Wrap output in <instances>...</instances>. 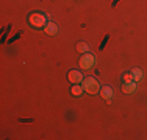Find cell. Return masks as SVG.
<instances>
[{"label":"cell","mask_w":147,"mask_h":140,"mask_svg":"<svg viewBox=\"0 0 147 140\" xmlns=\"http://www.w3.org/2000/svg\"><path fill=\"white\" fill-rule=\"evenodd\" d=\"M83 89L86 90L88 93L91 95H96L97 92H100V84L97 81V78H94V76H86V78H83Z\"/></svg>","instance_id":"6da1fadb"},{"label":"cell","mask_w":147,"mask_h":140,"mask_svg":"<svg viewBox=\"0 0 147 140\" xmlns=\"http://www.w3.org/2000/svg\"><path fill=\"white\" fill-rule=\"evenodd\" d=\"M130 73H131V76H133V81H141V79H142V70L141 69L135 67Z\"/></svg>","instance_id":"ba28073f"},{"label":"cell","mask_w":147,"mask_h":140,"mask_svg":"<svg viewBox=\"0 0 147 140\" xmlns=\"http://www.w3.org/2000/svg\"><path fill=\"white\" fill-rule=\"evenodd\" d=\"M122 92L124 93H133L136 90V81H130V83H124L122 84Z\"/></svg>","instance_id":"52a82bcc"},{"label":"cell","mask_w":147,"mask_h":140,"mask_svg":"<svg viewBox=\"0 0 147 140\" xmlns=\"http://www.w3.org/2000/svg\"><path fill=\"white\" fill-rule=\"evenodd\" d=\"M83 86H78V84H74V86L71 87V93L72 95H75V97H80L83 93Z\"/></svg>","instance_id":"9c48e42d"},{"label":"cell","mask_w":147,"mask_h":140,"mask_svg":"<svg viewBox=\"0 0 147 140\" xmlns=\"http://www.w3.org/2000/svg\"><path fill=\"white\" fill-rule=\"evenodd\" d=\"M77 50H78L80 53H89V45L85 44V42H78V44H77Z\"/></svg>","instance_id":"30bf717a"},{"label":"cell","mask_w":147,"mask_h":140,"mask_svg":"<svg viewBox=\"0 0 147 140\" xmlns=\"http://www.w3.org/2000/svg\"><path fill=\"white\" fill-rule=\"evenodd\" d=\"M100 95L107 103H111V98H113V89H111V86H103L102 89H100Z\"/></svg>","instance_id":"5b68a950"},{"label":"cell","mask_w":147,"mask_h":140,"mask_svg":"<svg viewBox=\"0 0 147 140\" xmlns=\"http://www.w3.org/2000/svg\"><path fill=\"white\" fill-rule=\"evenodd\" d=\"M94 62H96L94 55H91V53H83V56L80 58V61H78V64H80V69L89 70V69H92Z\"/></svg>","instance_id":"3957f363"},{"label":"cell","mask_w":147,"mask_h":140,"mask_svg":"<svg viewBox=\"0 0 147 140\" xmlns=\"http://www.w3.org/2000/svg\"><path fill=\"white\" fill-rule=\"evenodd\" d=\"M122 79H124V83H130V81H133V76H131V73H124V76H122Z\"/></svg>","instance_id":"8fae6325"},{"label":"cell","mask_w":147,"mask_h":140,"mask_svg":"<svg viewBox=\"0 0 147 140\" xmlns=\"http://www.w3.org/2000/svg\"><path fill=\"white\" fill-rule=\"evenodd\" d=\"M28 22H30V25L34 27V28H42V27L47 25V17L41 13H33L28 17Z\"/></svg>","instance_id":"7a4b0ae2"},{"label":"cell","mask_w":147,"mask_h":140,"mask_svg":"<svg viewBox=\"0 0 147 140\" xmlns=\"http://www.w3.org/2000/svg\"><path fill=\"white\" fill-rule=\"evenodd\" d=\"M67 79L72 84H78V83L83 81V75L78 72V70H71V72L67 73Z\"/></svg>","instance_id":"277c9868"},{"label":"cell","mask_w":147,"mask_h":140,"mask_svg":"<svg viewBox=\"0 0 147 140\" xmlns=\"http://www.w3.org/2000/svg\"><path fill=\"white\" fill-rule=\"evenodd\" d=\"M44 31L49 34V36H55L58 33V25L53 22H47V25L44 27Z\"/></svg>","instance_id":"8992f818"}]
</instances>
